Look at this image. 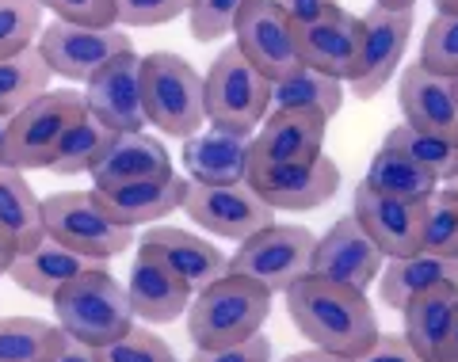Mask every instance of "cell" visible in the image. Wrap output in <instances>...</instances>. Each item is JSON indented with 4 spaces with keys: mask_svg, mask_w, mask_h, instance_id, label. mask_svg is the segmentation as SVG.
I'll return each mask as SVG.
<instances>
[{
    "mask_svg": "<svg viewBox=\"0 0 458 362\" xmlns=\"http://www.w3.org/2000/svg\"><path fill=\"white\" fill-rule=\"evenodd\" d=\"M286 313L321 351L360 358L378 340V316L367 301V290L328 282L321 274H302L294 286H286Z\"/></svg>",
    "mask_w": 458,
    "mask_h": 362,
    "instance_id": "cell-1",
    "label": "cell"
},
{
    "mask_svg": "<svg viewBox=\"0 0 458 362\" xmlns=\"http://www.w3.org/2000/svg\"><path fill=\"white\" fill-rule=\"evenodd\" d=\"M50 306L57 316L54 324L69 340L89 343L96 351L134 328V309H131V298H126V286L104 264H96L84 274H77L73 282H65L50 298Z\"/></svg>",
    "mask_w": 458,
    "mask_h": 362,
    "instance_id": "cell-2",
    "label": "cell"
},
{
    "mask_svg": "<svg viewBox=\"0 0 458 362\" xmlns=\"http://www.w3.org/2000/svg\"><path fill=\"white\" fill-rule=\"evenodd\" d=\"M271 290L245 274L225 271L191 298L188 306V336L195 347H225L256 336L271 313Z\"/></svg>",
    "mask_w": 458,
    "mask_h": 362,
    "instance_id": "cell-3",
    "label": "cell"
},
{
    "mask_svg": "<svg viewBox=\"0 0 458 362\" xmlns=\"http://www.w3.org/2000/svg\"><path fill=\"white\" fill-rule=\"evenodd\" d=\"M141 107H146V126L161 130L165 138H191L207 126L203 77L188 57L153 50L141 57Z\"/></svg>",
    "mask_w": 458,
    "mask_h": 362,
    "instance_id": "cell-4",
    "label": "cell"
},
{
    "mask_svg": "<svg viewBox=\"0 0 458 362\" xmlns=\"http://www.w3.org/2000/svg\"><path fill=\"white\" fill-rule=\"evenodd\" d=\"M203 104L207 126L256 134V126L271 111V80L229 42V46L218 50L203 77Z\"/></svg>",
    "mask_w": 458,
    "mask_h": 362,
    "instance_id": "cell-5",
    "label": "cell"
},
{
    "mask_svg": "<svg viewBox=\"0 0 458 362\" xmlns=\"http://www.w3.org/2000/svg\"><path fill=\"white\" fill-rule=\"evenodd\" d=\"M42 222H47L50 240L99 259V264L123 256L134 244V229L114 222L96 191H57L42 198Z\"/></svg>",
    "mask_w": 458,
    "mask_h": 362,
    "instance_id": "cell-6",
    "label": "cell"
},
{
    "mask_svg": "<svg viewBox=\"0 0 458 362\" xmlns=\"http://www.w3.org/2000/svg\"><path fill=\"white\" fill-rule=\"evenodd\" d=\"M313 240L318 237L306 225L271 222L264 229H256L252 237L237 240V252L229 256V271L260 282L271 294H286V286H294L302 274H310Z\"/></svg>",
    "mask_w": 458,
    "mask_h": 362,
    "instance_id": "cell-7",
    "label": "cell"
},
{
    "mask_svg": "<svg viewBox=\"0 0 458 362\" xmlns=\"http://www.w3.org/2000/svg\"><path fill=\"white\" fill-rule=\"evenodd\" d=\"M84 114L81 92H42L8 119V168H50L69 126Z\"/></svg>",
    "mask_w": 458,
    "mask_h": 362,
    "instance_id": "cell-8",
    "label": "cell"
},
{
    "mask_svg": "<svg viewBox=\"0 0 458 362\" xmlns=\"http://www.w3.org/2000/svg\"><path fill=\"white\" fill-rule=\"evenodd\" d=\"M38 54L50 65L54 77H62L69 84H89L104 65H111L119 54L134 50L131 35L114 27H84V23H65L54 20L42 27L38 35Z\"/></svg>",
    "mask_w": 458,
    "mask_h": 362,
    "instance_id": "cell-9",
    "label": "cell"
},
{
    "mask_svg": "<svg viewBox=\"0 0 458 362\" xmlns=\"http://www.w3.org/2000/svg\"><path fill=\"white\" fill-rule=\"evenodd\" d=\"M180 210L199 229H207L210 237H222V240H245L256 229L276 222V210L256 195V187L249 180H241V183H191L188 180V195H183Z\"/></svg>",
    "mask_w": 458,
    "mask_h": 362,
    "instance_id": "cell-10",
    "label": "cell"
},
{
    "mask_svg": "<svg viewBox=\"0 0 458 362\" xmlns=\"http://www.w3.org/2000/svg\"><path fill=\"white\" fill-rule=\"evenodd\" d=\"M363 20V35H360V62L352 72V92L360 99H375L386 84L397 77V65L409 50L412 38V8H382L375 4Z\"/></svg>",
    "mask_w": 458,
    "mask_h": 362,
    "instance_id": "cell-11",
    "label": "cell"
},
{
    "mask_svg": "<svg viewBox=\"0 0 458 362\" xmlns=\"http://www.w3.org/2000/svg\"><path fill=\"white\" fill-rule=\"evenodd\" d=\"M233 46L245 54L267 80H279L291 69L302 65L294 23L286 20V12L276 0H245V8H241V16L233 23Z\"/></svg>",
    "mask_w": 458,
    "mask_h": 362,
    "instance_id": "cell-12",
    "label": "cell"
},
{
    "mask_svg": "<svg viewBox=\"0 0 458 362\" xmlns=\"http://www.w3.org/2000/svg\"><path fill=\"white\" fill-rule=\"evenodd\" d=\"M249 183L256 187L271 210H318L328 198L340 191V168L333 156H310V161H294V164H271V168H252Z\"/></svg>",
    "mask_w": 458,
    "mask_h": 362,
    "instance_id": "cell-13",
    "label": "cell"
},
{
    "mask_svg": "<svg viewBox=\"0 0 458 362\" xmlns=\"http://www.w3.org/2000/svg\"><path fill=\"white\" fill-rule=\"evenodd\" d=\"M386 256L375 240L363 233V225L355 217H340L313 240V259L310 274H321L328 282H344L355 290H367L370 282H378Z\"/></svg>",
    "mask_w": 458,
    "mask_h": 362,
    "instance_id": "cell-14",
    "label": "cell"
},
{
    "mask_svg": "<svg viewBox=\"0 0 458 362\" xmlns=\"http://www.w3.org/2000/svg\"><path fill=\"white\" fill-rule=\"evenodd\" d=\"M84 111L114 134H138L146 130V107H141V57L134 50L119 54L84 84Z\"/></svg>",
    "mask_w": 458,
    "mask_h": 362,
    "instance_id": "cell-15",
    "label": "cell"
},
{
    "mask_svg": "<svg viewBox=\"0 0 458 362\" xmlns=\"http://www.w3.org/2000/svg\"><path fill=\"white\" fill-rule=\"evenodd\" d=\"M352 217L363 225V233L382 248L386 259L420 252V222H424V202H405L375 191L370 183L355 187Z\"/></svg>",
    "mask_w": 458,
    "mask_h": 362,
    "instance_id": "cell-16",
    "label": "cell"
},
{
    "mask_svg": "<svg viewBox=\"0 0 458 362\" xmlns=\"http://www.w3.org/2000/svg\"><path fill=\"white\" fill-rule=\"evenodd\" d=\"M138 252L153 256L161 267H168L176 279L199 294L203 286H210L214 279H222L229 271V256L195 233H183V229H172V225H149L146 237L138 240Z\"/></svg>",
    "mask_w": 458,
    "mask_h": 362,
    "instance_id": "cell-17",
    "label": "cell"
},
{
    "mask_svg": "<svg viewBox=\"0 0 458 362\" xmlns=\"http://www.w3.org/2000/svg\"><path fill=\"white\" fill-rule=\"evenodd\" d=\"M298 57L310 69H321L336 80H352L355 62H360V35H363V20L344 12L340 4L328 8L325 16L298 23Z\"/></svg>",
    "mask_w": 458,
    "mask_h": 362,
    "instance_id": "cell-18",
    "label": "cell"
},
{
    "mask_svg": "<svg viewBox=\"0 0 458 362\" xmlns=\"http://www.w3.org/2000/svg\"><path fill=\"white\" fill-rule=\"evenodd\" d=\"M325 134L328 119L318 111H267L252 134V168L310 161L325 149Z\"/></svg>",
    "mask_w": 458,
    "mask_h": 362,
    "instance_id": "cell-19",
    "label": "cell"
},
{
    "mask_svg": "<svg viewBox=\"0 0 458 362\" xmlns=\"http://www.w3.org/2000/svg\"><path fill=\"white\" fill-rule=\"evenodd\" d=\"M397 99H401L405 126L458 141V99H454L451 77H439V72L424 69L420 62H412V65L401 69Z\"/></svg>",
    "mask_w": 458,
    "mask_h": 362,
    "instance_id": "cell-20",
    "label": "cell"
},
{
    "mask_svg": "<svg viewBox=\"0 0 458 362\" xmlns=\"http://www.w3.org/2000/svg\"><path fill=\"white\" fill-rule=\"evenodd\" d=\"M252 168V134L237 130H199L183 138V172L191 183H241Z\"/></svg>",
    "mask_w": 458,
    "mask_h": 362,
    "instance_id": "cell-21",
    "label": "cell"
},
{
    "mask_svg": "<svg viewBox=\"0 0 458 362\" xmlns=\"http://www.w3.org/2000/svg\"><path fill=\"white\" fill-rule=\"evenodd\" d=\"M99 202L107 206V214L126 229L138 225H153L165 214H176L188 195V180L168 172V176H153V180H138V183H119V187H92Z\"/></svg>",
    "mask_w": 458,
    "mask_h": 362,
    "instance_id": "cell-22",
    "label": "cell"
},
{
    "mask_svg": "<svg viewBox=\"0 0 458 362\" xmlns=\"http://www.w3.org/2000/svg\"><path fill=\"white\" fill-rule=\"evenodd\" d=\"M126 298H131L134 316H141V321L153 328V324L180 321V316L188 313L195 294L168 267L157 264L153 256L138 252L134 267H131V279H126Z\"/></svg>",
    "mask_w": 458,
    "mask_h": 362,
    "instance_id": "cell-23",
    "label": "cell"
},
{
    "mask_svg": "<svg viewBox=\"0 0 458 362\" xmlns=\"http://www.w3.org/2000/svg\"><path fill=\"white\" fill-rule=\"evenodd\" d=\"M172 172V153L146 130L138 134H114L107 153L99 156L92 168V187H119V183H138L153 176H168Z\"/></svg>",
    "mask_w": 458,
    "mask_h": 362,
    "instance_id": "cell-24",
    "label": "cell"
},
{
    "mask_svg": "<svg viewBox=\"0 0 458 362\" xmlns=\"http://www.w3.org/2000/svg\"><path fill=\"white\" fill-rule=\"evenodd\" d=\"M96 264L99 259H89V256H81V252L65 248V244H57V240L47 237L42 244H35V248H27V252L16 256L8 279L16 282L20 290H27L31 298H47L50 301L65 282H73L77 274H84Z\"/></svg>",
    "mask_w": 458,
    "mask_h": 362,
    "instance_id": "cell-25",
    "label": "cell"
},
{
    "mask_svg": "<svg viewBox=\"0 0 458 362\" xmlns=\"http://www.w3.org/2000/svg\"><path fill=\"white\" fill-rule=\"evenodd\" d=\"M454 306H458V282H439V286L420 290L417 298H409L405 309H401V321H405L401 336L417 347L428 362H439Z\"/></svg>",
    "mask_w": 458,
    "mask_h": 362,
    "instance_id": "cell-26",
    "label": "cell"
},
{
    "mask_svg": "<svg viewBox=\"0 0 458 362\" xmlns=\"http://www.w3.org/2000/svg\"><path fill=\"white\" fill-rule=\"evenodd\" d=\"M439 282H458V259L432 256V252H412V256L386 259L382 274H378V301L401 313L409 298H417L420 290L439 286Z\"/></svg>",
    "mask_w": 458,
    "mask_h": 362,
    "instance_id": "cell-27",
    "label": "cell"
},
{
    "mask_svg": "<svg viewBox=\"0 0 458 362\" xmlns=\"http://www.w3.org/2000/svg\"><path fill=\"white\" fill-rule=\"evenodd\" d=\"M344 107V80L328 77L321 69L298 65L286 77L271 80V111H318L333 119Z\"/></svg>",
    "mask_w": 458,
    "mask_h": 362,
    "instance_id": "cell-28",
    "label": "cell"
},
{
    "mask_svg": "<svg viewBox=\"0 0 458 362\" xmlns=\"http://www.w3.org/2000/svg\"><path fill=\"white\" fill-rule=\"evenodd\" d=\"M0 229L16 240L20 252L47 240L42 198L31 191V183L20 168H0Z\"/></svg>",
    "mask_w": 458,
    "mask_h": 362,
    "instance_id": "cell-29",
    "label": "cell"
},
{
    "mask_svg": "<svg viewBox=\"0 0 458 362\" xmlns=\"http://www.w3.org/2000/svg\"><path fill=\"white\" fill-rule=\"evenodd\" d=\"M363 183H370L375 191L390 195V198H405V202H428L439 191V180L432 172H424L417 161H409L405 153L390 149V145H382V149L370 156Z\"/></svg>",
    "mask_w": 458,
    "mask_h": 362,
    "instance_id": "cell-30",
    "label": "cell"
},
{
    "mask_svg": "<svg viewBox=\"0 0 458 362\" xmlns=\"http://www.w3.org/2000/svg\"><path fill=\"white\" fill-rule=\"evenodd\" d=\"M65 340L62 328L38 316H0V362H50Z\"/></svg>",
    "mask_w": 458,
    "mask_h": 362,
    "instance_id": "cell-31",
    "label": "cell"
},
{
    "mask_svg": "<svg viewBox=\"0 0 458 362\" xmlns=\"http://www.w3.org/2000/svg\"><path fill=\"white\" fill-rule=\"evenodd\" d=\"M50 80H54V72L42 62L38 46L23 50L16 57H0V119H12L35 96L50 92Z\"/></svg>",
    "mask_w": 458,
    "mask_h": 362,
    "instance_id": "cell-32",
    "label": "cell"
},
{
    "mask_svg": "<svg viewBox=\"0 0 458 362\" xmlns=\"http://www.w3.org/2000/svg\"><path fill=\"white\" fill-rule=\"evenodd\" d=\"M111 138H114V130H107L96 114L84 111L81 119L69 126V134L62 138V145H57L50 172L54 176H84V172L92 176V168L99 164V156L107 153Z\"/></svg>",
    "mask_w": 458,
    "mask_h": 362,
    "instance_id": "cell-33",
    "label": "cell"
},
{
    "mask_svg": "<svg viewBox=\"0 0 458 362\" xmlns=\"http://www.w3.org/2000/svg\"><path fill=\"white\" fill-rule=\"evenodd\" d=\"M382 145L405 153L409 161H417L424 172H432L439 183L458 180V141L454 138H436V134H424V130H412V126L401 122L386 134Z\"/></svg>",
    "mask_w": 458,
    "mask_h": 362,
    "instance_id": "cell-34",
    "label": "cell"
},
{
    "mask_svg": "<svg viewBox=\"0 0 458 362\" xmlns=\"http://www.w3.org/2000/svg\"><path fill=\"white\" fill-rule=\"evenodd\" d=\"M420 252L458 259V202L451 195V187H439V191L424 202Z\"/></svg>",
    "mask_w": 458,
    "mask_h": 362,
    "instance_id": "cell-35",
    "label": "cell"
},
{
    "mask_svg": "<svg viewBox=\"0 0 458 362\" xmlns=\"http://www.w3.org/2000/svg\"><path fill=\"white\" fill-rule=\"evenodd\" d=\"M42 0H0V57H16L31 50L42 35Z\"/></svg>",
    "mask_w": 458,
    "mask_h": 362,
    "instance_id": "cell-36",
    "label": "cell"
},
{
    "mask_svg": "<svg viewBox=\"0 0 458 362\" xmlns=\"http://www.w3.org/2000/svg\"><path fill=\"white\" fill-rule=\"evenodd\" d=\"M420 65L439 77H458V12H436L420 38Z\"/></svg>",
    "mask_w": 458,
    "mask_h": 362,
    "instance_id": "cell-37",
    "label": "cell"
},
{
    "mask_svg": "<svg viewBox=\"0 0 458 362\" xmlns=\"http://www.w3.org/2000/svg\"><path fill=\"white\" fill-rule=\"evenodd\" d=\"M245 8V0H191L188 4V27L195 42H218L233 35V23Z\"/></svg>",
    "mask_w": 458,
    "mask_h": 362,
    "instance_id": "cell-38",
    "label": "cell"
},
{
    "mask_svg": "<svg viewBox=\"0 0 458 362\" xmlns=\"http://www.w3.org/2000/svg\"><path fill=\"white\" fill-rule=\"evenodd\" d=\"M96 355L99 362H180L161 336H153V328H138V324L114 343L99 347Z\"/></svg>",
    "mask_w": 458,
    "mask_h": 362,
    "instance_id": "cell-39",
    "label": "cell"
},
{
    "mask_svg": "<svg viewBox=\"0 0 458 362\" xmlns=\"http://www.w3.org/2000/svg\"><path fill=\"white\" fill-rule=\"evenodd\" d=\"M191 0H114L119 27H161L188 12Z\"/></svg>",
    "mask_w": 458,
    "mask_h": 362,
    "instance_id": "cell-40",
    "label": "cell"
},
{
    "mask_svg": "<svg viewBox=\"0 0 458 362\" xmlns=\"http://www.w3.org/2000/svg\"><path fill=\"white\" fill-rule=\"evenodd\" d=\"M42 8L54 12V20H65V23H84V27L119 23L114 0H42Z\"/></svg>",
    "mask_w": 458,
    "mask_h": 362,
    "instance_id": "cell-41",
    "label": "cell"
},
{
    "mask_svg": "<svg viewBox=\"0 0 458 362\" xmlns=\"http://www.w3.org/2000/svg\"><path fill=\"white\" fill-rule=\"evenodd\" d=\"M188 362H271V343L267 336H249L241 343H225V347H195V355Z\"/></svg>",
    "mask_w": 458,
    "mask_h": 362,
    "instance_id": "cell-42",
    "label": "cell"
},
{
    "mask_svg": "<svg viewBox=\"0 0 458 362\" xmlns=\"http://www.w3.org/2000/svg\"><path fill=\"white\" fill-rule=\"evenodd\" d=\"M355 362H428V358L405 336H397V332H378V340Z\"/></svg>",
    "mask_w": 458,
    "mask_h": 362,
    "instance_id": "cell-43",
    "label": "cell"
},
{
    "mask_svg": "<svg viewBox=\"0 0 458 362\" xmlns=\"http://www.w3.org/2000/svg\"><path fill=\"white\" fill-rule=\"evenodd\" d=\"M276 4L286 12V20L298 27V23H310V20L325 16V12H328V8H336L340 0H276Z\"/></svg>",
    "mask_w": 458,
    "mask_h": 362,
    "instance_id": "cell-44",
    "label": "cell"
},
{
    "mask_svg": "<svg viewBox=\"0 0 458 362\" xmlns=\"http://www.w3.org/2000/svg\"><path fill=\"white\" fill-rule=\"evenodd\" d=\"M50 362H99V355H96V347H89V343L65 340V347H62V351H57Z\"/></svg>",
    "mask_w": 458,
    "mask_h": 362,
    "instance_id": "cell-45",
    "label": "cell"
},
{
    "mask_svg": "<svg viewBox=\"0 0 458 362\" xmlns=\"http://www.w3.org/2000/svg\"><path fill=\"white\" fill-rule=\"evenodd\" d=\"M283 362H355V358H348V355H336V351H321V347H310V351L286 355Z\"/></svg>",
    "mask_w": 458,
    "mask_h": 362,
    "instance_id": "cell-46",
    "label": "cell"
},
{
    "mask_svg": "<svg viewBox=\"0 0 458 362\" xmlns=\"http://www.w3.org/2000/svg\"><path fill=\"white\" fill-rule=\"evenodd\" d=\"M439 362H458V306H454V316H451L447 340H443V351H439Z\"/></svg>",
    "mask_w": 458,
    "mask_h": 362,
    "instance_id": "cell-47",
    "label": "cell"
},
{
    "mask_svg": "<svg viewBox=\"0 0 458 362\" xmlns=\"http://www.w3.org/2000/svg\"><path fill=\"white\" fill-rule=\"evenodd\" d=\"M16 256H20V248H16V240H12L4 229H0V274H8L12 271V264H16Z\"/></svg>",
    "mask_w": 458,
    "mask_h": 362,
    "instance_id": "cell-48",
    "label": "cell"
},
{
    "mask_svg": "<svg viewBox=\"0 0 458 362\" xmlns=\"http://www.w3.org/2000/svg\"><path fill=\"white\" fill-rule=\"evenodd\" d=\"M0 168H8V119H0Z\"/></svg>",
    "mask_w": 458,
    "mask_h": 362,
    "instance_id": "cell-49",
    "label": "cell"
},
{
    "mask_svg": "<svg viewBox=\"0 0 458 362\" xmlns=\"http://www.w3.org/2000/svg\"><path fill=\"white\" fill-rule=\"evenodd\" d=\"M375 4H382V8H412L417 0H375Z\"/></svg>",
    "mask_w": 458,
    "mask_h": 362,
    "instance_id": "cell-50",
    "label": "cell"
},
{
    "mask_svg": "<svg viewBox=\"0 0 458 362\" xmlns=\"http://www.w3.org/2000/svg\"><path fill=\"white\" fill-rule=\"evenodd\" d=\"M439 12H458V0H432Z\"/></svg>",
    "mask_w": 458,
    "mask_h": 362,
    "instance_id": "cell-51",
    "label": "cell"
},
{
    "mask_svg": "<svg viewBox=\"0 0 458 362\" xmlns=\"http://www.w3.org/2000/svg\"><path fill=\"white\" fill-rule=\"evenodd\" d=\"M451 195H454V202H458V187H451Z\"/></svg>",
    "mask_w": 458,
    "mask_h": 362,
    "instance_id": "cell-52",
    "label": "cell"
},
{
    "mask_svg": "<svg viewBox=\"0 0 458 362\" xmlns=\"http://www.w3.org/2000/svg\"><path fill=\"white\" fill-rule=\"evenodd\" d=\"M454 99H458V77H454Z\"/></svg>",
    "mask_w": 458,
    "mask_h": 362,
    "instance_id": "cell-53",
    "label": "cell"
}]
</instances>
